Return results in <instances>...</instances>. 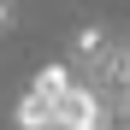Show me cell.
Instances as JSON below:
<instances>
[{
    "mask_svg": "<svg viewBox=\"0 0 130 130\" xmlns=\"http://www.w3.org/2000/svg\"><path fill=\"white\" fill-rule=\"evenodd\" d=\"M77 83V71L71 65H41L36 71V83L24 95H18V106H12V118H18V130H59L53 124V106H59V95Z\"/></svg>",
    "mask_w": 130,
    "mask_h": 130,
    "instance_id": "1",
    "label": "cell"
},
{
    "mask_svg": "<svg viewBox=\"0 0 130 130\" xmlns=\"http://www.w3.org/2000/svg\"><path fill=\"white\" fill-rule=\"evenodd\" d=\"M106 53H112V41H106V30H101V24H83V30L71 36V59L83 65V71H95Z\"/></svg>",
    "mask_w": 130,
    "mask_h": 130,
    "instance_id": "2",
    "label": "cell"
},
{
    "mask_svg": "<svg viewBox=\"0 0 130 130\" xmlns=\"http://www.w3.org/2000/svg\"><path fill=\"white\" fill-rule=\"evenodd\" d=\"M106 130H130V95L112 101V124H106Z\"/></svg>",
    "mask_w": 130,
    "mask_h": 130,
    "instance_id": "3",
    "label": "cell"
},
{
    "mask_svg": "<svg viewBox=\"0 0 130 130\" xmlns=\"http://www.w3.org/2000/svg\"><path fill=\"white\" fill-rule=\"evenodd\" d=\"M12 24H18V6H12V0H0V36H6Z\"/></svg>",
    "mask_w": 130,
    "mask_h": 130,
    "instance_id": "4",
    "label": "cell"
}]
</instances>
